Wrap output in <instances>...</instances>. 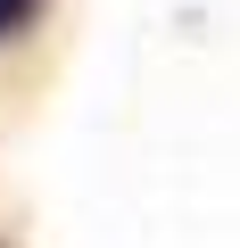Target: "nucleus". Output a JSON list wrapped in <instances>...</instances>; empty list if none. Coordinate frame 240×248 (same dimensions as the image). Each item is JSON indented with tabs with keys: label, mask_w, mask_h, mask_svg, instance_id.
<instances>
[{
	"label": "nucleus",
	"mask_w": 240,
	"mask_h": 248,
	"mask_svg": "<svg viewBox=\"0 0 240 248\" xmlns=\"http://www.w3.org/2000/svg\"><path fill=\"white\" fill-rule=\"evenodd\" d=\"M33 9H42V0H0V33H17V25H25Z\"/></svg>",
	"instance_id": "f257e3e1"
}]
</instances>
